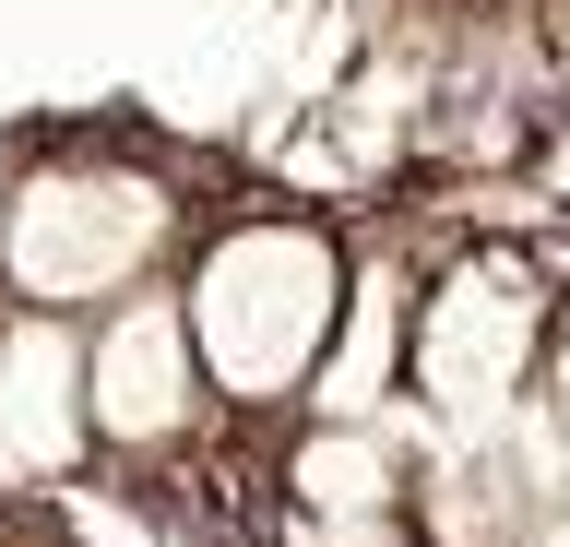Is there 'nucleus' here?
<instances>
[{"label":"nucleus","mask_w":570,"mask_h":547,"mask_svg":"<svg viewBox=\"0 0 570 547\" xmlns=\"http://www.w3.org/2000/svg\"><path fill=\"white\" fill-rule=\"evenodd\" d=\"M416 440L392 417H285L274 429V511L309 524H368V511H416Z\"/></svg>","instance_id":"nucleus-7"},{"label":"nucleus","mask_w":570,"mask_h":547,"mask_svg":"<svg viewBox=\"0 0 570 547\" xmlns=\"http://www.w3.org/2000/svg\"><path fill=\"white\" fill-rule=\"evenodd\" d=\"M203 238V203L178 155L131 131H36L0 167V310H71L96 322L119 297L167 286Z\"/></svg>","instance_id":"nucleus-1"},{"label":"nucleus","mask_w":570,"mask_h":547,"mask_svg":"<svg viewBox=\"0 0 570 547\" xmlns=\"http://www.w3.org/2000/svg\"><path fill=\"white\" fill-rule=\"evenodd\" d=\"M226 429V393H214L203 345H190V310H178V274L167 286L96 310V452L119 476H178L190 452H214Z\"/></svg>","instance_id":"nucleus-4"},{"label":"nucleus","mask_w":570,"mask_h":547,"mask_svg":"<svg viewBox=\"0 0 570 547\" xmlns=\"http://www.w3.org/2000/svg\"><path fill=\"white\" fill-rule=\"evenodd\" d=\"M523 547H570V488H559V500H547V524H534Z\"/></svg>","instance_id":"nucleus-10"},{"label":"nucleus","mask_w":570,"mask_h":547,"mask_svg":"<svg viewBox=\"0 0 570 547\" xmlns=\"http://www.w3.org/2000/svg\"><path fill=\"white\" fill-rule=\"evenodd\" d=\"M559 286H570V262L547 251V238H499V226L440 238V262L416 274V358H404V393H416L440 429H523L534 381H547Z\"/></svg>","instance_id":"nucleus-3"},{"label":"nucleus","mask_w":570,"mask_h":547,"mask_svg":"<svg viewBox=\"0 0 570 547\" xmlns=\"http://www.w3.org/2000/svg\"><path fill=\"white\" fill-rule=\"evenodd\" d=\"M416 274L428 262L392 238V251H356V286H345V322H333V358H321L309 404L297 417H392L404 393V358H416Z\"/></svg>","instance_id":"nucleus-8"},{"label":"nucleus","mask_w":570,"mask_h":547,"mask_svg":"<svg viewBox=\"0 0 570 547\" xmlns=\"http://www.w3.org/2000/svg\"><path fill=\"white\" fill-rule=\"evenodd\" d=\"M345 286H356V238L333 215H309V203L203 215V238L178 262V310H190V345H203L238 429L274 440L309 404L321 358H333V322H345Z\"/></svg>","instance_id":"nucleus-2"},{"label":"nucleus","mask_w":570,"mask_h":547,"mask_svg":"<svg viewBox=\"0 0 570 547\" xmlns=\"http://www.w3.org/2000/svg\"><path fill=\"white\" fill-rule=\"evenodd\" d=\"M534 404H547V429L570 440V286H559V322H547V381H534Z\"/></svg>","instance_id":"nucleus-9"},{"label":"nucleus","mask_w":570,"mask_h":547,"mask_svg":"<svg viewBox=\"0 0 570 547\" xmlns=\"http://www.w3.org/2000/svg\"><path fill=\"white\" fill-rule=\"evenodd\" d=\"M559 488L570 476L547 452H523V429H440V452L416 465V536L428 547H523Z\"/></svg>","instance_id":"nucleus-6"},{"label":"nucleus","mask_w":570,"mask_h":547,"mask_svg":"<svg viewBox=\"0 0 570 547\" xmlns=\"http://www.w3.org/2000/svg\"><path fill=\"white\" fill-rule=\"evenodd\" d=\"M96 465V322L0 310V488H71Z\"/></svg>","instance_id":"nucleus-5"}]
</instances>
